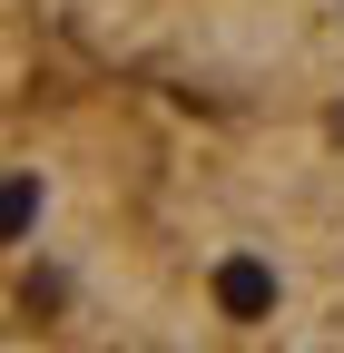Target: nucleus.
<instances>
[{
	"label": "nucleus",
	"instance_id": "obj_1",
	"mask_svg": "<svg viewBox=\"0 0 344 353\" xmlns=\"http://www.w3.org/2000/svg\"><path fill=\"white\" fill-rule=\"evenodd\" d=\"M217 304H227L236 324H266V314H276V265H266V255H227V265H217Z\"/></svg>",
	"mask_w": 344,
	"mask_h": 353
},
{
	"label": "nucleus",
	"instance_id": "obj_2",
	"mask_svg": "<svg viewBox=\"0 0 344 353\" xmlns=\"http://www.w3.org/2000/svg\"><path fill=\"white\" fill-rule=\"evenodd\" d=\"M39 226V176H0V245H20Z\"/></svg>",
	"mask_w": 344,
	"mask_h": 353
}]
</instances>
